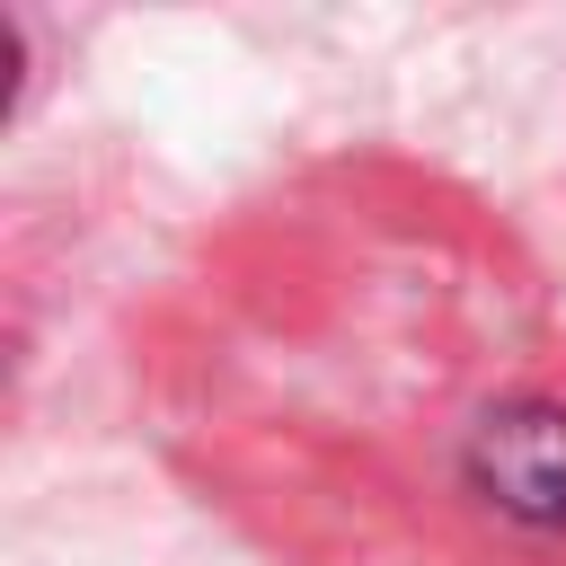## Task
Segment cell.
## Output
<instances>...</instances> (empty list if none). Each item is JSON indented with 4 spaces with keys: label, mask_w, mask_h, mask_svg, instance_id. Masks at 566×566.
Returning <instances> with one entry per match:
<instances>
[{
    "label": "cell",
    "mask_w": 566,
    "mask_h": 566,
    "mask_svg": "<svg viewBox=\"0 0 566 566\" xmlns=\"http://www.w3.org/2000/svg\"><path fill=\"white\" fill-rule=\"evenodd\" d=\"M469 486L522 531H566V407L557 398L486 407L469 433Z\"/></svg>",
    "instance_id": "1"
}]
</instances>
